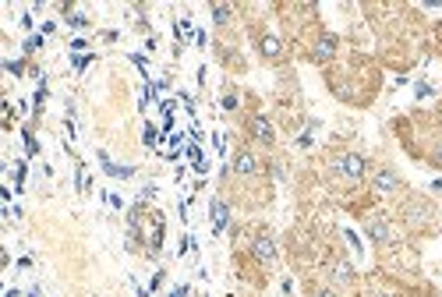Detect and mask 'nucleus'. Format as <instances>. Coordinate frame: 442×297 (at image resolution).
Returning a JSON list of instances; mask_svg holds the SVG:
<instances>
[{
	"label": "nucleus",
	"instance_id": "obj_7",
	"mask_svg": "<svg viewBox=\"0 0 442 297\" xmlns=\"http://www.w3.org/2000/svg\"><path fill=\"white\" fill-rule=\"evenodd\" d=\"M336 50H340V39L326 32V36L312 46V61H315V64H329V61L336 57Z\"/></svg>",
	"mask_w": 442,
	"mask_h": 297
},
{
	"label": "nucleus",
	"instance_id": "obj_18",
	"mask_svg": "<svg viewBox=\"0 0 442 297\" xmlns=\"http://www.w3.org/2000/svg\"><path fill=\"white\" fill-rule=\"evenodd\" d=\"M21 138H25V149H29V156H39V142L32 138V131H25Z\"/></svg>",
	"mask_w": 442,
	"mask_h": 297
},
{
	"label": "nucleus",
	"instance_id": "obj_27",
	"mask_svg": "<svg viewBox=\"0 0 442 297\" xmlns=\"http://www.w3.org/2000/svg\"><path fill=\"white\" fill-rule=\"evenodd\" d=\"M187 291H191V287H187V283H180V287H177L170 297H187Z\"/></svg>",
	"mask_w": 442,
	"mask_h": 297
},
{
	"label": "nucleus",
	"instance_id": "obj_1",
	"mask_svg": "<svg viewBox=\"0 0 442 297\" xmlns=\"http://www.w3.org/2000/svg\"><path fill=\"white\" fill-rule=\"evenodd\" d=\"M432 219H436V209L425 198H407L404 202V223L411 230H425V226H432Z\"/></svg>",
	"mask_w": 442,
	"mask_h": 297
},
{
	"label": "nucleus",
	"instance_id": "obj_8",
	"mask_svg": "<svg viewBox=\"0 0 442 297\" xmlns=\"http://www.w3.org/2000/svg\"><path fill=\"white\" fill-rule=\"evenodd\" d=\"M252 255L265 262V266H272L276 262V241L269 237V234H255V241H252Z\"/></svg>",
	"mask_w": 442,
	"mask_h": 297
},
{
	"label": "nucleus",
	"instance_id": "obj_22",
	"mask_svg": "<svg viewBox=\"0 0 442 297\" xmlns=\"http://www.w3.org/2000/svg\"><path fill=\"white\" fill-rule=\"evenodd\" d=\"M432 167L442 170V142H436V149H432Z\"/></svg>",
	"mask_w": 442,
	"mask_h": 297
},
{
	"label": "nucleus",
	"instance_id": "obj_20",
	"mask_svg": "<svg viewBox=\"0 0 442 297\" xmlns=\"http://www.w3.org/2000/svg\"><path fill=\"white\" fill-rule=\"evenodd\" d=\"M432 96H436V89L428 82H418V99H432Z\"/></svg>",
	"mask_w": 442,
	"mask_h": 297
},
{
	"label": "nucleus",
	"instance_id": "obj_25",
	"mask_svg": "<svg viewBox=\"0 0 442 297\" xmlns=\"http://www.w3.org/2000/svg\"><path fill=\"white\" fill-rule=\"evenodd\" d=\"M153 142H156V127L149 124V127H145V145H153Z\"/></svg>",
	"mask_w": 442,
	"mask_h": 297
},
{
	"label": "nucleus",
	"instance_id": "obj_29",
	"mask_svg": "<svg viewBox=\"0 0 442 297\" xmlns=\"http://www.w3.org/2000/svg\"><path fill=\"white\" fill-rule=\"evenodd\" d=\"M319 297H336V291H319Z\"/></svg>",
	"mask_w": 442,
	"mask_h": 297
},
{
	"label": "nucleus",
	"instance_id": "obj_11",
	"mask_svg": "<svg viewBox=\"0 0 442 297\" xmlns=\"http://www.w3.org/2000/svg\"><path fill=\"white\" fill-rule=\"evenodd\" d=\"M329 276H333L340 287H351L354 280H357V273H354L351 262H333V266H329Z\"/></svg>",
	"mask_w": 442,
	"mask_h": 297
},
{
	"label": "nucleus",
	"instance_id": "obj_26",
	"mask_svg": "<svg viewBox=\"0 0 442 297\" xmlns=\"http://www.w3.org/2000/svg\"><path fill=\"white\" fill-rule=\"evenodd\" d=\"M106 202H110L113 209H124V202H120V195H106Z\"/></svg>",
	"mask_w": 442,
	"mask_h": 297
},
{
	"label": "nucleus",
	"instance_id": "obj_5",
	"mask_svg": "<svg viewBox=\"0 0 442 297\" xmlns=\"http://www.w3.org/2000/svg\"><path fill=\"white\" fill-rule=\"evenodd\" d=\"M230 170H234L237 177H259V156H255L252 149H237Z\"/></svg>",
	"mask_w": 442,
	"mask_h": 297
},
{
	"label": "nucleus",
	"instance_id": "obj_15",
	"mask_svg": "<svg viewBox=\"0 0 442 297\" xmlns=\"http://www.w3.org/2000/svg\"><path fill=\"white\" fill-rule=\"evenodd\" d=\"M237 103H241V99H237V93H234V89H227V93H223V99H220V106H223V110H237Z\"/></svg>",
	"mask_w": 442,
	"mask_h": 297
},
{
	"label": "nucleus",
	"instance_id": "obj_21",
	"mask_svg": "<svg viewBox=\"0 0 442 297\" xmlns=\"http://www.w3.org/2000/svg\"><path fill=\"white\" fill-rule=\"evenodd\" d=\"M344 237H347V241H351L354 255H361V241H357V234H354V230H344Z\"/></svg>",
	"mask_w": 442,
	"mask_h": 297
},
{
	"label": "nucleus",
	"instance_id": "obj_4",
	"mask_svg": "<svg viewBox=\"0 0 442 297\" xmlns=\"http://www.w3.org/2000/svg\"><path fill=\"white\" fill-rule=\"evenodd\" d=\"M364 234H368V241H375V244H389V241H393L389 219H386V216H379V212L364 219Z\"/></svg>",
	"mask_w": 442,
	"mask_h": 297
},
{
	"label": "nucleus",
	"instance_id": "obj_3",
	"mask_svg": "<svg viewBox=\"0 0 442 297\" xmlns=\"http://www.w3.org/2000/svg\"><path fill=\"white\" fill-rule=\"evenodd\" d=\"M245 127H248V138H252V142H259V145H272V142H276L272 120H269V117H262V113H252Z\"/></svg>",
	"mask_w": 442,
	"mask_h": 297
},
{
	"label": "nucleus",
	"instance_id": "obj_12",
	"mask_svg": "<svg viewBox=\"0 0 442 297\" xmlns=\"http://www.w3.org/2000/svg\"><path fill=\"white\" fill-rule=\"evenodd\" d=\"M259 53H262L265 61H279V57H283V43H279V36H262Z\"/></svg>",
	"mask_w": 442,
	"mask_h": 297
},
{
	"label": "nucleus",
	"instance_id": "obj_9",
	"mask_svg": "<svg viewBox=\"0 0 442 297\" xmlns=\"http://www.w3.org/2000/svg\"><path fill=\"white\" fill-rule=\"evenodd\" d=\"M209 212H212V234H223V230L230 226V205H227L223 198H212Z\"/></svg>",
	"mask_w": 442,
	"mask_h": 297
},
{
	"label": "nucleus",
	"instance_id": "obj_16",
	"mask_svg": "<svg viewBox=\"0 0 442 297\" xmlns=\"http://www.w3.org/2000/svg\"><path fill=\"white\" fill-rule=\"evenodd\" d=\"M75 188H78L82 195L88 192V177H86V167H82V163H78V170H75Z\"/></svg>",
	"mask_w": 442,
	"mask_h": 297
},
{
	"label": "nucleus",
	"instance_id": "obj_13",
	"mask_svg": "<svg viewBox=\"0 0 442 297\" xmlns=\"http://www.w3.org/2000/svg\"><path fill=\"white\" fill-rule=\"evenodd\" d=\"M230 14H234V11H230V4H212V21H216V25H227V21H230Z\"/></svg>",
	"mask_w": 442,
	"mask_h": 297
},
{
	"label": "nucleus",
	"instance_id": "obj_24",
	"mask_svg": "<svg viewBox=\"0 0 442 297\" xmlns=\"http://www.w3.org/2000/svg\"><path fill=\"white\" fill-rule=\"evenodd\" d=\"M7 71H11V75H21V71H25V64H21V61H11V64H7Z\"/></svg>",
	"mask_w": 442,
	"mask_h": 297
},
{
	"label": "nucleus",
	"instance_id": "obj_23",
	"mask_svg": "<svg viewBox=\"0 0 442 297\" xmlns=\"http://www.w3.org/2000/svg\"><path fill=\"white\" fill-rule=\"evenodd\" d=\"M86 46H88V43H86V39H82V36H78V39H71V50H75V57H78V53H82Z\"/></svg>",
	"mask_w": 442,
	"mask_h": 297
},
{
	"label": "nucleus",
	"instance_id": "obj_19",
	"mask_svg": "<svg viewBox=\"0 0 442 297\" xmlns=\"http://www.w3.org/2000/svg\"><path fill=\"white\" fill-rule=\"evenodd\" d=\"M71 64H75L78 71H86L88 64H92V53H86V57H82V53H78V57H71Z\"/></svg>",
	"mask_w": 442,
	"mask_h": 297
},
{
	"label": "nucleus",
	"instance_id": "obj_30",
	"mask_svg": "<svg viewBox=\"0 0 442 297\" xmlns=\"http://www.w3.org/2000/svg\"><path fill=\"white\" fill-rule=\"evenodd\" d=\"M371 297H393V294H371Z\"/></svg>",
	"mask_w": 442,
	"mask_h": 297
},
{
	"label": "nucleus",
	"instance_id": "obj_28",
	"mask_svg": "<svg viewBox=\"0 0 442 297\" xmlns=\"http://www.w3.org/2000/svg\"><path fill=\"white\" fill-rule=\"evenodd\" d=\"M25 297H43V291H39V287H32V291H29Z\"/></svg>",
	"mask_w": 442,
	"mask_h": 297
},
{
	"label": "nucleus",
	"instance_id": "obj_2",
	"mask_svg": "<svg viewBox=\"0 0 442 297\" xmlns=\"http://www.w3.org/2000/svg\"><path fill=\"white\" fill-rule=\"evenodd\" d=\"M333 170H336L340 177H347V181H361L364 170H368V160H364L361 152H340V156L333 160Z\"/></svg>",
	"mask_w": 442,
	"mask_h": 297
},
{
	"label": "nucleus",
	"instance_id": "obj_14",
	"mask_svg": "<svg viewBox=\"0 0 442 297\" xmlns=\"http://www.w3.org/2000/svg\"><path fill=\"white\" fill-rule=\"evenodd\" d=\"M71 14H68V25H75V28H88V14L86 11H78V7H68Z\"/></svg>",
	"mask_w": 442,
	"mask_h": 297
},
{
	"label": "nucleus",
	"instance_id": "obj_10",
	"mask_svg": "<svg viewBox=\"0 0 442 297\" xmlns=\"http://www.w3.org/2000/svg\"><path fill=\"white\" fill-rule=\"evenodd\" d=\"M96 156H99V167L106 170V177H120V181L135 177V167H120V163H113V160H110V152H103V149H99Z\"/></svg>",
	"mask_w": 442,
	"mask_h": 297
},
{
	"label": "nucleus",
	"instance_id": "obj_6",
	"mask_svg": "<svg viewBox=\"0 0 442 297\" xmlns=\"http://www.w3.org/2000/svg\"><path fill=\"white\" fill-rule=\"evenodd\" d=\"M371 184H375L379 195H393V192H400V177H396V170H389V167H375Z\"/></svg>",
	"mask_w": 442,
	"mask_h": 297
},
{
	"label": "nucleus",
	"instance_id": "obj_17",
	"mask_svg": "<svg viewBox=\"0 0 442 297\" xmlns=\"http://www.w3.org/2000/svg\"><path fill=\"white\" fill-rule=\"evenodd\" d=\"M39 46H43V36H29V39L21 43V50H25V53H36Z\"/></svg>",
	"mask_w": 442,
	"mask_h": 297
}]
</instances>
